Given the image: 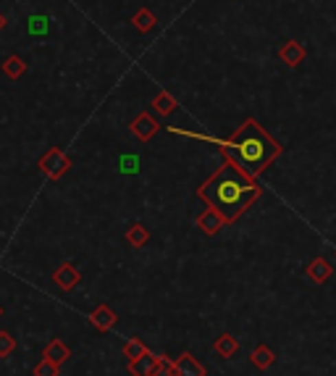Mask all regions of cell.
Instances as JSON below:
<instances>
[{"instance_id":"4fadbf2b","label":"cell","mask_w":336,"mask_h":376,"mask_svg":"<svg viewBox=\"0 0 336 376\" xmlns=\"http://www.w3.org/2000/svg\"><path fill=\"white\" fill-rule=\"evenodd\" d=\"M213 350L219 353L221 358H234L236 350H239V342H236L234 334H229V331H223L221 337H216V342H213Z\"/></svg>"},{"instance_id":"cb8c5ba5","label":"cell","mask_w":336,"mask_h":376,"mask_svg":"<svg viewBox=\"0 0 336 376\" xmlns=\"http://www.w3.org/2000/svg\"><path fill=\"white\" fill-rule=\"evenodd\" d=\"M30 32H34V34L47 32V19H45V16H34V19H30Z\"/></svg>"},{"instance_id":"e0dca14e","label":"cell","mask_w":336,"mask_h":376,"mask_svg":"<svg viewBox=\"0 0 336 376\" xmlns=\"http://www.w3.org/2000/svg\"><path fill=\"white\" fill-rule=\"evenodd\" d=\"M3 74L8 76V79H19V76H24V71H27V63L19 58V56H8V58L3 60Z\"/></svg>"},{"instance_id":"5bb4252c","label":"cell","mask_w":336,"mask_h":376,"mask_svg":"<svg viewBox=\"0 0 336 376\" xmlns=\"http://www.w3.org/2000/svg\"><path fill=\"white\" fill-rule=\"evenodd\" d=\"M176 106H179V103H176V98L171 95V92H166V90H161L155 98H153V108L158 111V116H171V113L176 111Z\"/></svg>"},{"instance_id":"5b68a950","label":"cell","mask_w":336,"mask_h":376,"mask_svg":"<svg viewBox=\"0 0 336 376\" xmlns=\"http://www.w3.org/2000/svg\"><path fill=\"white\" fill-rule=\"evenodd\" d=\"M305 276L313 282V285H326V282L334 276V263H331V261H326L323 256L313 258V261L307 263Z\"/></svg>"},{"instance_id":"8fae6325","label":"cell","mask_w":336,"mask_h":376,"mask_svg":"<svg viewBox=\"0 0 336 376\" xmlns=\"http://www.w3.org/2000/svg\"><path fill=\"white\" fill-rule=\"evenodd\" d=\"M174 368H176V376H205V366L192 353H181L179 361H174Z\"/></svg>"},{"instance_id":"52a82bcc","label":"cell","mask_w":336,"mask_h":376,"mask_svg":"<svg viewBox=\"0 0 336 376\" xmlns=\"http://www.w3.org/2000/svg\"><path fill=\"white\" fill-rule=\"evenodd\" d=\"M89 324L98 331H111L118 324V316L111 305H98V308L89 313Z\"/></svg>"},{"instance_id":"7c38bea8","label":"cell","mask_w":336,"mask_h":376,"mask_svg":"<svg viewBox=\"0 0 336 376\" xmlns=\"http://www.w3.org/2000/svg\"><path fill=\"white\" fill-rule=\"evenodd\" d=\"M43 358H50L53 363H58L60 366V363H66L71 358V350L66 347V342H60V340H50L43 350Z\"/></svg>"},{"instance_id":"ffe728a7","label":"cell","mask_w":336,"mask_h":376,"mask_svg":"<svg viewBox=\"0 0 336 376\" xmlns=\"http://www.w3.org/2000/svg\"><path fill=\"white\" fill-rule=\"evenodd\" d=\"M60 374V366L53 363L50 358H43V361L34 366V376H58Z\"/></svg>"},{"instance_id":"3957f363","label":"cell","mask_w":336,"mask_h":376,"mask_svg":"<svg viewBox=\"0 0 336 376\" xmlns=\"http://www.w3.org/2000/svg\"><path fill=\"white\" fill-rule=\"evenodd\" d=\"M71 164H74L71 155H66V153L60 151V148H50V151L45 153L43 158L37 161V168L43 171L47 179L56 181V179H60V177H63L69 168H71Z\"/></svg>"},{"instance_id":"7402d4cb","label":"cell","mask_w":336,"mask_h":376,"mask_svg":"<svg viewBox=\"0 0 336 376\" xmlns=\"http://www.w3.org/2000/svg\"><path fill=\"white\" fill-rule=\"evenodd\" d=\"M16 350V340L11 337V331H0V358H8Z\"/></svg>"},{"instance_id":"277c9868","label":"cell","mask_w":336,"mask_h":376,"mask_svg":"<svg viewBox=\"0 0 336 376\" xmlns=\"http://www.w3.org/2000/svg\"><path fill=\"white\" fill-rule=\"evenodd\" d=\"M158 129H161V124L153 119L150 113H137V116L129 121V132H132L139 142H150L153 137L158 135Z\"/></svg>"},{"instance_id":"603a6c76","label":"cell","mask_w":336,"mask_h":376,"mask_svg":"<svg viewBox=\"0 0 336 376\" xmlns=\"http://www.w3.org/2000/svg\"><path fill=\"white\" fill-rule=\"evenodd\" d=\"M153 376H176L174 361L166 358V355H161V363H158V368H155V374Z\"/></svg>"},{"instance_id":"9a60e30c","label":"cell","mask_w":336,"mask_h":376,"mask_svg":"<svg viewBox=\"0 0 336 376\" xmlns=\"http://www.w3.org/2000/svg\"><path fill=\"white\" fill-rule=\"evenodd\" d=\"M249 361H252V366H258V368H271L276 363V355H273V350L268 345H258L252 350Z\"/></svg>"},{"instance_id":"d4e9b609","label":"cell","mask_w":336,"mask_h":376,"mask_svg":"<svg viewBox=\"0 0 336 376\" xmlns=\"http://www.w3.org/2000/svg\"><path fill=\"white\" fill-rule=\"evenodd\" d=\"M3 27H5V16L0 14V32H3Z\"/></svg>"},{"instance_id":"30bf717a","label":"cell","mask_w":336,"mask_h":376,"mask_svg":"<svg viewBox=\"0 0 336 376\" xmlns=\"http://www.w3.org/2000/svg\"><path fill=\"white\" fill-rule=\"evenodd\" d=\"M53 282L60 287V289H74V287L82 282V274H79V269L74 266V263H60L58 269H56V274H53Z\"/></svg>"},{"instance_id":"484cf974","label":"cell","mask_w":336,"mask_h":376,"mask_svg":"<svg viewBox=\"0 0 336 376\" xmlns=\"http://www.w3.org/2000/svg\"><path fill=\"white\" fill-rule=\"evenodd\" d=\"M0 316H3V308H0Z\"/></svg>"},{"instance_id":"9c48e42d","label":"cell","mask_w":336,"mask_h":376,"mask_svg":"<svg viewBox=\"0 0 336 376\" xmlns=\"http://www.w3.org/2000/svg\"><path fill=\"white\" fill-rule=\"evenodd\" d=\"M305 45L302 43H297V40H287L284 45L278 47V58L284 60L289 69H297L302 60H305Z\"/></svg>"},{"instance_id":"d6986e66","label":"cell","mask_w":336,"mask_h":376,"mask_svg":"<svg viewBox=\"0 0 336 376\" xmlns=\"http://www.w3.org/2000/svg\"><path fill=\"white\" fill-rule=\"evenodd\" d=\"M145 353H147V347H145V342H139V340H126V342H124V355H126L129 361L145 355Z\"/></svg>"},{"instance_id":"8992f818","label":"cell","mask_w":336,"mask_h":376,"mask_svg":"<svg viewBox=\"0 0 336 376\" xmlns=\"http://www.w3.org/2000/svg\"><path fill=\"white\" fill-rule=\"evenodd\" d=\"M158 363H161V355H155V353L147 350L145 355H139V358H134V361L126 363V368H129V374L132 376H153L155 374V368H158Z\"/></svg>"},{"instance_id":"44dd1931","label":"cell","mask_w":336,"mask_h":376,"mask_svg":"<svg viewBox=\"0 0 336 376\" xmlns=\"http://www.w3.org/2000/svg\"><path fill=\"white\" fill-rule=\"evenodd\" d=\"M118 171H121V174L139 171V158H137V155H121V158H118Z\"/></svg>"},{"instance_id":"ba28073f","label":"cell","mask_w":336,"mask_h":376,"mask_svg":"<svg viewBox=\"0 0 336 376\" xmlns=\"http://www.w3.org/2000/svg\"><path fill=\"white\" fill-rule=\"evenodd\" d=\"M223 226H226L223 216H221V213L216 211V208H210V206H208V211H203L200 216H197V229H200L203 234H208V237L219 234Z\"/></svg>"},{"instance_id":"7a4b0ae2","label":"cell","mask_w":336,"mask_h":376,"mask_svg":"<svg viewBox=\"0 0 336 376\" xmlns=\"http://www.w3.org/2000/svg\"><path fill=\"white\" fill-rule=\"evenodd\" d=\"M203 140L216 142L223 158H232L242 171H247L249 177H255V179H258L265 168L281 155V151H284L255 119H245L242 126H236L226 140H213V137H205V135Z\"/></svg>"},{"instance_id":"ac0fdd59","label":"cell","mask_w":336,"mask_h":376,"mask_svg":"<svg viewBox=\"0 0 336 376\" xmlns=\"http://www.w3.org/2000/svg\"><path fill=\"white\" fill-rule=\"evenodd\" d=\"M147 240H150V232H147L142 224H132L129 226V232H126V242L132 245V247H142V245H147Z\"/></svg>"},{"instance_id":"6da1fadb","label":"cell","mask_w":336,"mask_h":376,"mask_svg":"<svg viewBox=\"0 0 336 376\" xmlns=\"http://www.w3.org/2000/svg\"><path fill=\"white\" fill-rule=\"evenodd\" d=\"M260 184L247 171H242L232 158H223V164L197 187V195L203 197L210 208L223 216L226 224H234L242 213L260 197Z\"/></svg>"},{"instance_id":"2e32d148","label":"cell","mask_w":336,"mask_h":376,"mask_svg":"<svg viewBox=\"0 0 336 376\" xmlns=\"http://www.w3.org/2000/svg\"><path fill=\"white\" fill-rule=\"evenodd\" d=\"M155 24H158V19H155V14H153L150 8H139V11H137V14L132 16V27L137 32H142V34L153 30Z\"/></svg>"}]
</instances>
